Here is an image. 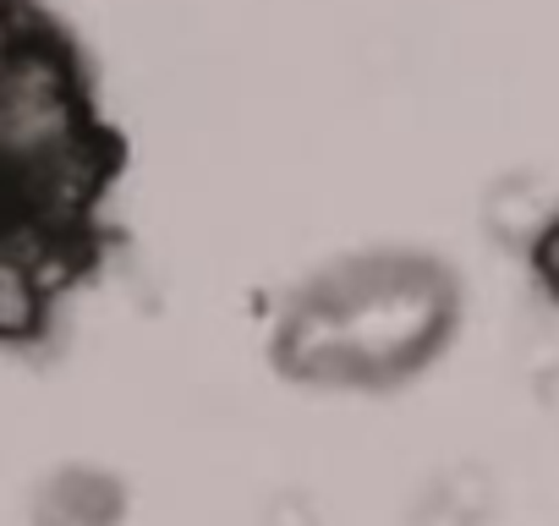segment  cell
I'll use <instances>...</instances> for the list:
<instances>
[{
  "mask_svg": "<svg viewBox=\"0 0 559 526\" xmlns=\"http://www.w3.org/2000/svg\"><path fill=\"white\" fill-rule=\"evenodd\" d=\"M461 291L439 258L373 252L313 275L280 313L274 362L319 390L412 379L455 330Z\"/></svg>",
  "mask_w": 559,
  "mask_h": 526,
  "instance_id": "1",
  "label": "cell"
},
{
  "mask_svg": "<svg viewBox=\"0 0 559 526\" xmlns=\"http://www.w3.org/2000/svg\"><path fill=\"white\" fill-rule=\"evenodd\" d=\"M121 488L105 471H61L39 493V526H116Z\"/></svg>",
  "mask_w": 559,
  "mask_h": 526,
  "instance_id": "3",
  "label": "cell"
},
{
  "mask_svg": "<svg viewBox=\"0 0 559 526\" xmlns=\"http://www.w3.org/2000/svg\"><path fill=\"white\" fill-rule=\"evenodd\" d=\"M532 263H537V280L548 286V297L559 302V219H548L532 241Z\"/></svg>",
  "mask_w": 559,
  "mask_h": 526,
  "instance_id": "5",
  "label": "cell"
},
{
  "mask_svg": "<svg viewBox=\"0 0 559 526\" xmlns=\"http://www.w3.org/2000/svg\"><path fill=\"white\" fill-rule=\"evenodd\" d=\"M61 236L34 219L0 225V340H34L50 313V263L61 258Z\"/></svg>",
  "mask_w": 559,
  "mask_h": 526,
  "instance_id": "2",
  "label": "cell"
},
{
  "mask_svg": "<svg viewBox=\"0 0 559 526\" xmlns=\"http://www.w3.org/2000/svg\"><path fill=\"white\" fill-rule=\"evenodd\" d=\"M39 28H34V17H28V7L23 0H0V61H7L23 39H34Z\"/></svg>",
  "mask_w": 559,
  "mask_h": 526,
  "instance_id": "6",
  "label": "cell"
},
{
  "mask_svg": "<svg viewBox=\"0 0 559 526\" xmlns=\"http://www.w3.org/2000/svg\"><path fill=\"white\" fill-rule=\"evenodd\" d=\"M483 515H488L483 477H439L412 504V526H483Z\"/></svg>",
  "mask_w": 559,
  "mask_h": 526,
  "instance_id": "4",
  "label": "cell"
}]
</instances>
